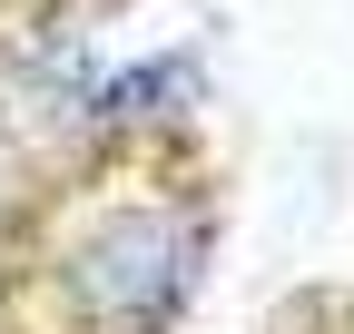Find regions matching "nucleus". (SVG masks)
<instances>
[{
  "label": "nucleus",
  "instance_id": "obj_1",
  "mask_svg": "<svg viewBox=\"0 0 354 334\" xmlns=\"http://www.w3.org/2000/svg\"><path fill=\"white\" fill-rule=\"evenodd\" d=\"M207 266V197L167 157H109L39 206L20 266L30 334H167Z\"/></svg>",
  "mask_w": 354,
  "mask_h": 334
}]
</instances>
